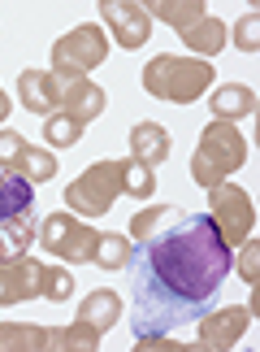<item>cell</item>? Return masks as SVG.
<instances>
[{
  "label": "cell",
  "instance_id": "83f0119b",
  "mask_svg": "<svg viewBox=\"0 0 260 352\" xmlns=\"http://www.w3.org/2000/svg\"><path fill=\"white\" fill-rule=\"evenodd\" d=\"M5 118H9V96L0 91V122H5Z\"/></svg>",
  "mask_w": 260,
  "mask_h": 352
},
{
  "label": "cell",
  "instance_id": "9a60e30c",
  "mask_svg": "<svg viewBox=\"0 0 260 352\" xmlns=\"http://www.w3.org/2000/svg\"><path fill=\"white\" fill-rule=\"evenodd\" d=\"M130 157L143 161L147 170H156L161 161H169V131L156 126V122H139L130 131Z\"/></svg>",
  "mask_w": 260,
  "mask_h": 352
},
{
  "label": "cell",
  "instance_id": "6da1fadb",
  "mask_svg": "<svg viewBox=\"0 0 260 352\" xmlns=\"http://www.w3.org/2000/svg\"><path fill=\"white\" fill-rule=\"evenodd\" d=\"M134 314L130 335H169L174 327L200 322L235 265L209 213L174 209L152 235L134 243Z\"/></svg>",
  "mask_w": 260,
  "mask_h": 352
},
{
  "label": "cell",
  "instance_id": "52a82bcc",
  "mask_svg": "<svg viewBox=\"0 0 260 352\" xmlns=\"http://www.w3.org/2000/svg\"><path fill=\"white\" fill-rule=\"evenodd\" d=\"M108 57V39L100 26H74L70 35H61L57 44H52V70L57 74H70V78H87L95 65H104Z\"/></svg>",
  "mask_w": 260,
  "mask_h": 352
},
{
  "label": "cell",
  "instance_id": "9c48e42d",
  "mask_svg": "<svg viewBox=\"0 0 260 352\" xmlns=\"http://www.w3.org/2000/svg\"><path fill=\"white\" fill-rule=\"evenodd\" d=\"M0 170H13L31 183L57 179V157L48 148H31L18 131H0Z\"/></svg>",
  "mask_w": 260,
  "mask_h": 352
},
{
  "label": "cell",
  "instance_id": "ffe728a7",
  "mask_svg": "<svg viewBox=\"0 0 260 352\" xmlns=\"http://www.w3.org/2000/svg\"><path fill=\"white\" fill-rule=\"evenodd\" d=\"M52 348L48 327H0V352H44Z\"/></svg>",
  "mask_w": 260,
  "mask_h": 352
},
{
  "label": "cell",
  "instance_id": "4316f807",
  "mask_svg": "<svg viewBox=\"0 0 260 352\" xmlns=\"http://www.w3.org/2000/svg\"><path fill=\"white\" fill-rule=\"evenodd\" d=\"M256 248H260V243L243 239V278H248V283H256Z\"/></svg>",
  "mask_w": 260,
  "mask_h": 352
},
{
  "label": "cell",
  "instance_id": "5b68a950",
  "mask_svg": "<svg viewBox=\"0 0 260 352\" xmlns=\"http://www.w3.org/2000/svg\"><path fill=\"white\" fill-rule=\"evenodd\" d=\"M117 196H121V161H95L65 187V209L83 213V218H100L113 209Z\"/></svg>",
  "mask_w": 260,
  "mask_h": 352
},
{
  "label": "cell",
  "instance_id": "2e32d148",
  "mask_svg": "<svg viewBox=\"0 0 260 352\" xmlns=\"http://www.w3.org/2000/svg\"><path fill=\"white\" fill-rule=\"evenodd\" d=\"M147 18H161V22H169L174 31L187 35L196 22L209 18V9H204L200 0H152V5H147Z\"/></svg>",
  "mask_w": 260,
  "mask_h": 352
},
{
  "label": "cell",
  "instance_id": "e0dca14e",
  "mask_svg": "<svg viewBox=\"0 0 260 352\" xmlns=\"http://www.w3.org/2000/svg\"><path fill=\"white\" fill-rule=\"evenodd\" d=\"M209 109L217 113V122L248 118V113L256 109V91H252V87H243V83H226V87H217V91H213Z\"/></svg>",
  "mask_w": 260,
  "mask_h": 352
},
{
  "label": "cell",
  "instance_id": "cb8c5ba5",
  "mask_svg": "<svg viewBox=\"0 0 260 352\" xmlns=\"http://www.w3.org/2000/svg\"><path fill=\"white\" fill-rule=\"evenodd\" d=\"M44 140L52 148H74L83 140V126H78L70 113H52V118H44Z\"/></svg>",
  "mask_w": 260,
  "mask_h": 352
},
{
  "label": "cell",
  "instance_id": "7c38bea8",
  "mask_svg": "<svg viewBox=\"0 0 260 352\" xmlns=\"http://www.w3.org/2000/svg\"><path fill=\"white\" fill-rule=\"evenodd\" d=\"M248 327H252V309L230 305V309H217V314H204V318H200L196 340H200L204 348H235Z\"/></svg>",
  "mask_w": 260,
  "mask_h": 352
},
{
  "label": "cell",
  "instance_id": "d4e9b609",
  "mask_svg": "<svg viewBox=\"0 0 260 352\" xmlns=\"http://www.w3.org/2000/svg\"><path fill=\"white\" fill-rule=\"evenodd\" d=\"M70 292H74V278H70V270L65 265H44V278H39V296L52 305H61V300H70Z\"/></svg>",
  "mask_w": 260,
  "mask_h": 352
},
{
  "label": "cell",
  "instance_id": "d6986e66",
  "mask_svg": "<svg viewBox=\"0 0 260 352\" xmlns=\"http://www.w3.org/2000/svg\"><path fill=\"white\" fill-rule=\"evenodd\" d=\"M182 44H187L191 52H200V57H217V52L226 48V22H222V18H204V22H196V26L182 35Z\"/></svg>",
  "mask_w": 260,
  "mask_h": 352
},
{
  "label": "cell",
  "instance_id": "7402d4cb",
  "mask_svg": "<svg viewBox=\"0 0 260 352\" xmlns=\"http://www.w3.org/2000/svg\"><path fill=\"white\" fill-rule=\"evenodd\" d=\"M152 192H156V179H152V170H147L143 161H134V157H126V161H121V196L147 200Z\"/></svg>",
  "mask_w": 260,
  "mask_h": 352
},
{
  "label": "cell",
  "instance_id": "603a6c76",
  "mask_svg": "<svg viewBox=\"0 0 260 352\" xmlns=\"http://www.w3.org/2000/svg\"><path fill=\"white\" fill-rule=\"evenodd\" d=\"M130 239L126 235H100V248H95V265H104V270H126L130 265Z\"/></svg>",
  "mask_w": 260,
  "mask_h": 352
},
{
  "label": "cell",
  "instance_id": "ac0fdd59",
  "mask_svg": "<svg viewBox=\"0 0 260 352\" xmlns=\"http://www.w3.org/2000/svg\"><path fill=\"white\" fill-rule=\"evenodd\" d=\"M78 318L91 322V327L104 335V331H108V327H113V322L121 318V296H117V292H104V287H100V292H91L87 300L78 305Z\"/></svg>",
  "mask_w": 260,
  "mask_h": 352
},
{
  "label": "cell",
  "instance_id": "30bf717a",
  "mask_svg": "<svg viewBox=\"0 0 260 352\" xmlns=\"http://www.w3.org/2000/svg\"><path fill=\"white\" fill-rule=\"evenodd\" d=\"M108 35L117 39L121 48H143L147 35H152V18H147L143 5H126V0H104L100 5Z\"/></svg>",
  "mask_w": 260,
  "mask_h": 352
},
{
  "label": "cell",
  "instance_id": "5bb4252c",
  "mask_svg": "<svg viewBox=\"0 0 260 352\" xmlns=\"http://www.w3.org/2000/svg\"><path fill=\"white\" fill-rule=\"evenodd\" d=\"M104 104H108L104 87H95L91 78H70L65 74V91H61V109L57 113H70L78 126H87L91 118L104 113Z\"/></svg>",
  "mask_w": 260,
  "mask_h": 352
},
{
  "label": "cell",
  "instance_id": "7a4b0ae2",
  "mask_svg": "<svg viewBox=\"0 0 260 352\" xmlns=\"http://www.w3.org/2000/svg\"><path fill=\"white\" fill-rule=\"evenodd\" d=\"M35 183L13 170H0V261L26 256L35 243Z\"/></svg>",
  "mask_w": 260,
  "mask_h": 352
},
{
  "label": "cell",
  "instance_id": "4fadbf2b",
  "mask_svg": "<svg viewBox=\"0 0 260 352\" xmlns=\"http://www.w3.org/2000/svg\"><path fill=\"white\" fill-rule=\"evenodd\" d=\"M39 278H44V265L31 261V256L0 261V305H22L39 296Z\"/></svg>",
  "mask_w": 260,
  "mask_h": 352
},
{
  "label": "cell",
  "instance_id": "8992f818",
  "mask_svg": "<svg viewBox=\"0 0 260 352\" xmlns=\"http://www.w3.org/2000/svg\"><path fill=\"white\" fill-rule=\"evenodd\" d=\"M39 248H48L57 261L70 265H87L95 261V248H100V231L87 226L74 213H48L44 226H39Z\"/></svg>",
  "mask_w": 260,
  "mask_h": 352
},
{
  "label": "cell",
  "instance_id": "44dd1931",
  "mask_svg": "<svg viewBox=\"0 0 260 352\" xmlns=\"http://www.w3.org/2000/svg\"><path fill=\"white\" fill-rule=\"evenodd\" d=\"M52 348H65V352H95L100 348V331L91 322L78 318L74 327H57L52 331Z\"/></svg>",
  "mask_w": 260,
  "mask_h": 352
},
{
  "label": "cell",
  "instance_id": "3957f363",
  "mask_svg": "<svg viewBox=\"0 0 260 352\" xmlns=\"http://www.w3.org/2000/svg\"><path fill=\"white\" fill-rule=\"evenodd\" d=\"M243 161H248V144H243L235 122H209L200 131L196 157H191V179H196V187L209 192V187L226 183L235 170H243Z\"/></svg>",
  "mask_w": 260,
  "mask_h": 352
},
{
  "label": "cell",
  "instance_id": "ba28073f",
  "mask_svg": "<svg viewBox=\"0 0 260 352\" xmlns=\"http://www.w3.org/2000/svg\"><path fill=\"white\" fill-rule=\"evenodd\" d=\"M209 218H213V226H217V235H222L226 248H239V243L252 235V222H256L252 196L243 192V187H235V183L209 187Z\"/></svg>",
  "mask_w": 260,
  "mask_h": 352
},
{
  "label": "cell",
  "instance_id": "277c9868",
  "mask_svg": "<svg viewBox=\"0 0 260 352\" xmlns=\"http://www.w3.org/2000/svg\"><path fill=\"white\" fill-rule=\"evenodd\" d=\"M213 65L209 61H196V57H174V52H165V57H152L143 70V91L156 100H174V104H191L200 100L204 91H209L213 83Z\"/></svg>",
  "mask_w": 260,
  "mask_h": 352
},
{
  "label": "cell",
  "instance_id": "484cf974",
  "mask_svg": "<svg viewBox=\"0 0 260 352\" xmlns=\"http://www.w3.org/2000/svg\"><path fill=\"white\" fill-rule=\"evenodd\" d=\"M260 13H243L239 18V26H235V44L243 48V52H256L260 48Z\"/></svg>",
  "mask_w": 260,
  "mask_h": 352
},
{
  "label": "cell",
  "instance_id": "8fae6325",
  "mask_svg": "<svg viewBox=\"0 0 260 352\" xmlns=\"http://www.w3.org/2000/svg\"><path fill=\"white\" fill-rule=\"evenodd\" d=\"M61 91H65V74H57V70H22L18 74V96L31 113L52 118L61 109Z\"/></svg>",
  "mask_w": 260,
  "mask_h": 352
}]
</instances>
